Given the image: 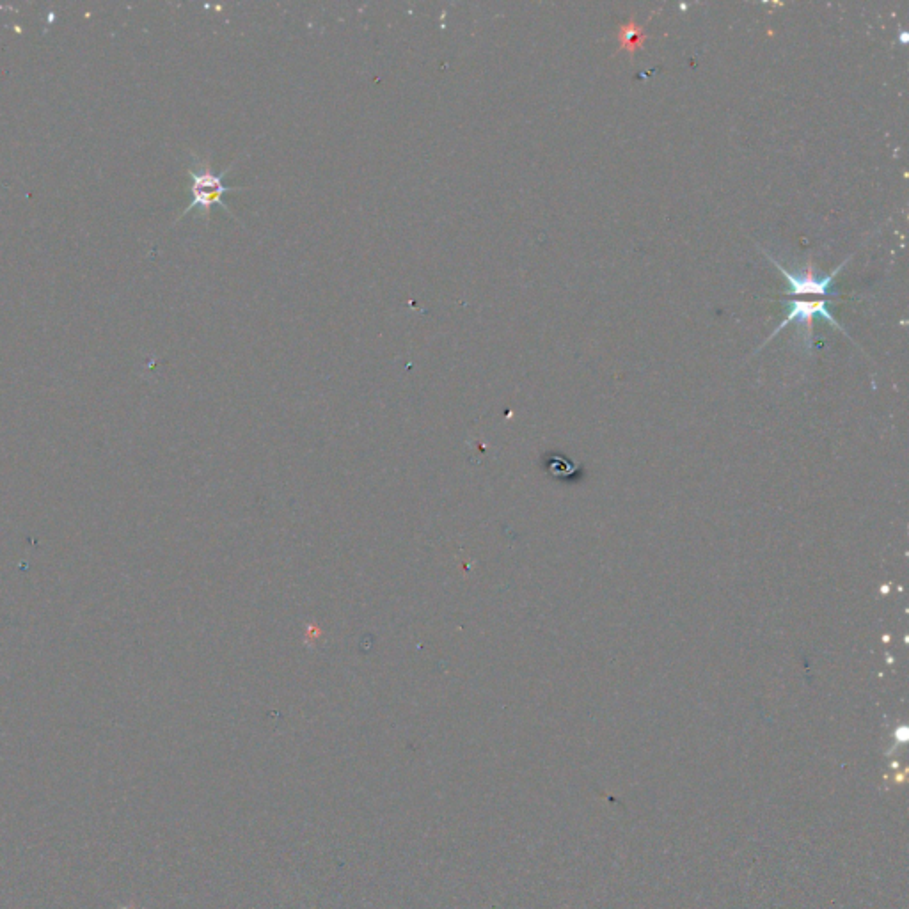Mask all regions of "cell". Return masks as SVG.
<instances>
[{"mask_svg": "<svg viewBox=\"0 0 909 909\" xmlns=\"http://www.w3.org/2000/svg\"><path fill=\"white\" fill-rule=\"evenodd\" d=\"M192 167H190L187 174H189L190 185V203L183 214L180 215V219H183L185 215H189L192 210H199V215L205 219L206 222L210 221V214H212V208L215 205L221 206L224 208L230 217H233L237 221V217L231 214L230 208L228 205L222 201V198L226 194H233V192H242V190H247L249 187H230L224 183V178L230 173L231 167L235 166V162H231L230 166L226 167L222 173H215L212 169V162L208 157H198L194 155L192 157Z\"/></svg>", "mask_w": 909, "mask_h": 909, "instance_id": "obj_1", "label": "cell"}, {"mask_svg": "<svg viewBox=\"0 0 909 909\" xmlns=\"http://www.w3.org/2000/svg\"><path fill=\"white\" fill-rule=\"evenodd\" d=\"M119 909H135V908H134V906H123V908H119Z\"/></svg>", "mask_w": 909, "mask_h": 909, "instance_id": "obj_4", "label": "cell"}, {"mask_svg": "<svg viewBox=\"0 0 909 909\" xmlns=\"http://www.w3.org/2000/svg\"><path fill=\"white\" fill-rule=\"evenodd\" d=\"M764 253H766L767 260L773 261L776 269L780 270V274L789 281V292H787V295H792V297L794 295H817V297H826V299L828 297H840V293L833 288V279H835L837 274H840V270L846 267L847 260L844 263H840L837 269L831 272L830 276L817 279L812 269H810V265H808L807 272L803 276H796V274H792L785 267H782V263H778L767 251H764Z\"/></svg>", "mask_w": 909, "mask_h": 909, "instance_id": "obj_2", "label": "cell"}, {"mask_svg": "<svg viewBox=\"0 0 909 909\" xmlns=\"http://www.w3.org/2000/svg\"><path fill=\"white\" fill-rule=\"evenodd\" d=\"M828 304H830V299H823V301L819 302H805L799 301V299H792V301L787 302V306H789V313H787V318L783 320L782 324L776 327L775 332H773V334L767 338V341L773 340L776 334H778L780 331H783V329H785L787 325L791 324V322H798V324L805 325V329H807L808 334H810L808 325L812 324V320H814L815 317L828 320V322H830V324L833 325L835 329H838V331H842L844 334H847L846 329H844L842 325L838 324L837 320H835V317H833V313H831L830 309H828ZM766 343H764V345H766Z\"/></svg>", "mask_w": 909, "mask_h": 909, "instance_id": "obj_3", "label": "cell"}]
</instances>
